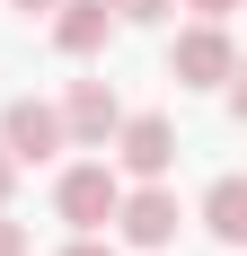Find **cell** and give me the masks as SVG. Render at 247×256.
Instances as JSON below:
<instances>
[{"label": "cell", "instance_id": "cell-5", "mask_svg": "<svg viewBox=\"0 0 247 256\" xmlns=\"http://www.w3.org/2000/svg\"><path fill=\"white\" fill-rule=\"evenodd\" d=\"M0 150L18 159V168H36V159L71 150V142H62V115H53L44 98H9V106H0Z\"/></svg>", "mask_w": 247, "mask_h": 256}, {"label": "cell", "instance_id": "cell-1", "mask_svg": "<svg viewBox=\"0 0 247 256\" xmlns=\"http://www.w3.org/2000/svg\"><path fill=\"white\" fill-rule=\"evenodd\" d=\"M176 194H168V177H150V186H124L115 194V221L106 230L124 238V248H142V256H159V248H176Z\"/></svg>", "mask_w": 247, "mask_h": 256}, {"label": "cell", "instance_id": "cell-13", "mask_svg": "<svg viewBox=\"0 0 247 256\" xmlns=\"http://www.w3.org/2000/svg\"><path fill=\"white\" fill-rule=\"evenodd\" d=\"M9 186H18V159H9V150H0V204H9Z\"/></svg>", "mask_w": 247, "mask_h": 256}, {"label": "cell", "instance_id": "cell-2", "mask_svg": "<svg viewBox=\"0 0 247 256\" xmlns=\"http://www.w3.org/2000/svg\"><path fill=\"white\" fill-rule=\"evenodd\" d=\"M168 71L186 80V88H230V80H238V44H230V18H194V26H176Z\"/></svg>", "mask_w": 247, "mask_h": 256}, {"label": "cell", "instance_id": "cell-7", "mask_svg": "<svg viewBox=\"0 0 247 256\" xmlns=\"http://www.w3.org/2000/svg\"><path fill=\"white\" fill-rule=\"evenodd\" d=\"M53 44L71 53V62H88V53H106V36H115V9L106 0H53Z\"/></svg>", "mask_w": 247, "mask_h": 256}, {"label": "cell", "instance_id": "cell-9", "mask_svg": "<svg viewBox=\"0 0 247 256\" xmlns=\"http://www.w3.org/2000/svg\"><path fill=\"white\" fill-rule=\"evenodd\" d=\"M106 9H115V26H159L176 0H106Z\"/></svg>", "mask_w": 247, "mask_h": 256}, {"label": "cell", "instance_id": "cell-4", "mask_svg": "<svg viewBox=\"0 0 247 256\" xmlns=\"http://www.w3.org/2000/svg\"><path fill=\"white\" fill-rule=\"evenodd\" d=\"M115 194H124L115 159H80V168H62V186H53V212H62L71 230H106V221H115Z\"/></svg>", "mask_w": 247, "mask_h": 256}, {"label": "cell", "instance_id": "cell-11", "mask_svg": "<svg viewBox=\"0 0 247 256\" xmlns=\"http://www.w3.org/2000/svg\"><path fill=\"white\" fill-rule=\"evenodd\" d=\"M62 256H115V238H98V230H80V238H71Z\"/></svg>", "mask_w": 247, "mask_h": 256}, {"label": "cell", "instance_id": "cell-8", "mask_svg": "<svg viewBox=\"0 0 247 256\" xmlns=\"http://www.w3.org/2000/svg\"><path fill=\"white\" fill-rule=\"evenodd\" d=\"M203 230L221 238V248H238V238H247V177H221L212 194H203Z\"/></svg>", "mask_w": 247, "mask_h": 256}, {"label": "cell", "instance_id": "cell-3", "mask_svg": "<svg viewBox=\"0 0 247 256\" xmlns=\"http://www.w3.org/2000/svg\"><path fill=\"white\" fill-rule=\"evenodd\" d=\"M106 150H115V177L150 186V177L176 168V124H168V115H124V124L106 132Z\"/></svg>", "mask_w": 247, "mask_h": 256}, {"label": "cell", "instance_id": "cell-12", "mask_svg": "<svg viewBox=\"0 0 247 256\" xmlns=\"http://www.w3.org/2000/svg\"><path fill=\"white\" fill-rule=\"evenodd\" d=\"M176 9H194V18H230L238 0H176Z\"/></svg>", "mask_w": 247, "mask_h": 256}, {"label": "cell", "instance_id": "cell-6", "mask_svg": "<svg viewBox=\"0 0 247 256\" xmlns=\"http://www.w3.org/2000/svg\"><path fill=\"white\" fill-rule=\"evenodd\" d=\"M62 115V142H80V150H106V132L124 124V98L106 88V80H71V98L53 106Z\"/></svg>", "mask_w": 247, "mask_h": 256}, {"label": "cell", "instance_id": "cell-10", "mask_svg": "<svg viewBox=\"0 0 247 256\" xmlns=\"http://www.w3.org/2000/svg\"><path fill=\"white\" fill-rule=\"evenodd\" d=\"M0 256H26V221H9V212H0Z\"/></svg>", "mask_w": 247, "mask_h": 256}, {"label": "cell", "instance_id": "cell-14", "mask_svg": "<svg viewBox=\"0 0 247 256\" xmlns=\"http://www.w3.org/2000/svg\"><path fill=\"white\" fill-rule=\"evenodd\" d=\"M9 9H26V18H36V9H53V0H9Z\"/></svg>", "mask_w": 247, "mask_h": 256}]
</instances>
